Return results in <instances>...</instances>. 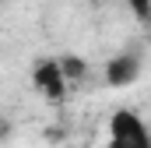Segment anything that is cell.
Here are the masks:
<instances>
[{"instance_id":"6da1fadb","label":"cell","mask_w":151,"mask_h":148,"mask_svg":"<svg viewBox=\"0 0 151 148\" xmlns=\"http://www.w3.org/2000/svg\"><path fill=\"white\" fill-rule=\"evenodd\" d=\"M109 148H151V131L134 110H116L109 116Z\"/></svg>"},{"instance_id":"7a4b0ae2","label":"cell","mask_w":151,"mask_h":148,"mask_svg":"<svg viewBox=\"0 0 151 148\" xmlns=\"http://www.w3.org/2000/svg\"><path fill=\"white\" fill-rule=\"evenodd\" d=\"M32 85H35V92L42 99H49V102H60L63 95H67V78H63V67H60V60L56 57H49V60H39L35 67H32Z\"/></svg>"},{"instance_id":"3957f363","label":"cell","mask_w":151,"mask_h":148,"mask_svg":"<svg viewBox=\"0 0 151 148\" xmlns=\"http://www.w3.org/2000/svg\"><path fill=\"white\" fill-rule=\"evenodd\" d=\"M141 67L144 64H141L137 53H130V49L127 53H116L113 60L106 64V85L109 88H127V85H134L141 78Z\"/></svg>"},{"instance_id":"277c9868","label":"cell","mask_w":151,"mask_h":148,"mask_svg":"<svg viewBox=\"0 0 151 148\" xmlns=\"http://www.w3.org/2000/svg\"><path fill=\"white\" fill-rule=\"evenodd\" d=\"M60 67H63V78L67 81H74V78H81V74L88 71V64L77 60V57H60Z\"/></svg>"},{"instance_id":"5b68a950","label":"cell","mask_w":151,"mask_h":148,"mask_svg":"<svg viewBox=\"0 0 151 148\" xmlns=\"http://www.w3.org/2000/svg\"><path fill=\"white\" fill-rule=\"evenodd\" d=\"M127 7H130V14L134 18H141V21H151V0H123Z\"/></svg>"},{"instance_id":"8992f818","label":"cell","mask_w":151,"mask_h":148,"mask_svg":"<svg viewBox=\"0 0 151 148\" xmlns=\"http://www.w3.org/2000/svg\"><path fill=\"white\" fill-rule=\"evenodd\" d=\"M7 138V120H0V141Z\"/></svg>"}]
</instances>
